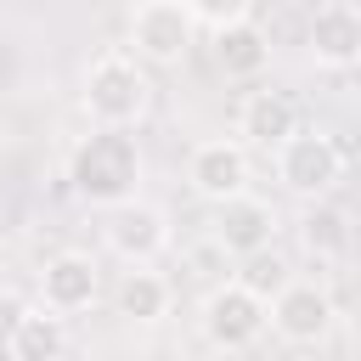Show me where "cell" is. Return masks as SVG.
I'll return each mask as SVG.
<instances>
[{
	"mask_svg": "<svg viewBox=\"0 0 361 361\" xmlns=\"http://www.w3.org/2000/svg\"><path fill=\"white\" fill-rule=\"evenodd\" d=\"M79 107L96 130H124L130 135L152 107V79L130 51H102V56H90V68L79 79Z\"/></svg>",
	"mask_w": 361,
	"mask_h": 361,
	"instance_id": "1",
	"label": "cell"
},
{
	"mask_svg": "<svg viewBox=\"0 0 361 361\" xmlns=\"http://www.w3.org/2000/svg\"><path fill=\"white\" fill-rule=\"evenodd\" d=\"M141 169H147V164H141L135 135H124V130H90V135L79 141L73 164H68V180H73V192H79L85 203L118 209V203L135 197Z\"/></svg>",
	"mask_w": 361,
	"mask_h": 361,
	"instance_id": "2",
	"label": "cell"
},
{
	"mask_svg": "<svg viewBox=\"0 0 361 361\" xmlns=\"http://www.w3.org/2000/svg\"><path fill=\"white\" fill-rule=\"evenodd\" d=\"M124 39L141 68H180L186 51L197 45V23H192L186 0H141L124 17Z\"/></svg>",
	"mask_w": 361,
	"mask_h": 361,
	"instance_id": "3",
	"label": "cell"
},
{
	"mask_svg": "<svg viewBox=\"0 0 361 361\" xmlns=\"http://www.w3.org/2000/svg\"><path fill=\"white\" fill-rule=\"evenodd\" d=\"M197 327H203V344H209V350H220V355H243L248 344L265 338V327H271V305L254 299L243 282L226 276V282H214V288L203 293Z\"/></svg>",
	"mask_w": 361,
	"mask_h": 361,
	"instance_id": "4",
	"label": "cell"
},
{
	"mask_svg": "<svg viewBox=\"0 0 361 361\" xmlns=\"http://www.w3.org/2000/svg\"><path fill=\"white\" fill-rule=\"evenodd\" d=\"M271 169H276V180H282L293 197L322 203V197L338 186V175H344V152H338L333 135H322V130H299V135H288V141L271 152Z\"/></svg>",
	"mask_w": 361,
	"mask_h": 361,
	"instance_id": "5",
	"label": "cell"
},
{
	"mask_svg": "<svg viewBox=\"0 0 361 361\" xmlns=\"http://www.w3.org/2000/svg\"><path fill=\"white\" fill-rule=\"evenodd\" d=\"M186 180H192V192L203 197V203H231V197H243L248 192V180H254V158H248V147L237 141V135H209V141H197L192 152H186Z\"/></svg>",
	"mask_w": 361,
	"mask_h": 361,
	"instance_id": "6",
	"label": "cell"
},
{
	"mask_svg": "<svg viewBox=\"0 0 361 361\" xmlns=\"http://www.w3.org/2000/svg\"><path fill=\"white\" fill-rule=\"evenodd\" d=\"M102 243L124 259V271H135V265H152V259L175 243V231H169V214H164L158 203L130 197V203L107 209V220H102Z\"/></svg>",
	"mask_w": 361,
	"mask_h": 361,
	"instance_id": "7",
	"label": "cell"
},
{
	"mask_svg": "<svg viewBox=\"0 0 361 361\" xmlns=\"http://www.w3.org/2000/svg\"><path fill=\"white\" fill-rule=\"evenodd\" d=\"M333 322H338L333 293H327L316 276H293V282L271 299V333H276L282 344L310 350V344H322V338L333 333Z\"/></svg>",
	"mask_w": 361,
	"mask_h": 361,
	"instance_id": "8",
	"label": "cell"
},
{
	"mask_svg": "<svg viewBox=\"0 0 361 361\" xmlns=\"http://www.w3.org/2000/svg\"><path fill=\"white\" fill-rule=\"evenodd\" d=\"M271 237H276V209H271L265 197H254V192L220 203L214 220H209V243H214L226 259H254V254L271 248Z\"/></svg>",
	"mask_w": 361,
	"mask_h": 361,
	"instance_id": "9",
	"label": "cell"
},
{
	"mask_svg": "<svg viewBox=\"0 0 361 361\" xmlns=\"http://www.w3.org/2000/svg\"><path fill=\"white\" fill-rule=\"evenodd\" d=\"M96 299H102V265L85 248H62V254L45 259V271H39V305L51 316L68 322V316L90 310Z\"/></svg>",
	"mask_w": 361,
	"mask_h": 361,
	"instance_id": "10",
	"label": "cell"
},
{
	"mask_svg": "<svg viewBox=\"0 0 361 361\" xmlns=\"http://www.w3.org/2000/svg\"><path fill=\"white\" fill-rule=\"evenodd\" d=\"M305 124H299V102L288 96V90H276V85H254V90H243V102H237V141L243 147H265V152H276L288 135H299Z\"/></svg>",
	"mask_w": 361,
	"mask_h": 361,
	"instance_id": "11",
	"label": "cell"
},
{
	"mask_svg": "<svg viewBox=\"0 0 361 361\" xmlns=\"http://www.w3.org/2000/svg\"><path fill=\"white\" fill-rule=\"evenodd\" d=\"M305 51L316 68H355L361 62V6L327 0L305 23Z\"/></svg>",
	"mask_w": 361,
	"mask_h": 361,
	"instance_id": "12",
	"label": "cell"
},
{
	"mask_svg": "<svg viewBox=\"0 0 361 361\" xmlns=\"http://www.w3.org/2000/svg\"><path fill=\"white\" fill-rule=\"evenodd\" d=\"M169 305H175V288H169V276H158L152 265L124 271L118 288H113V310H118L124 322H164Z\"/></svg>",
	"mask_w": 361,
	"mask_h": 361,
	"instance_id": "13",
	"label": "cell"
},
{
	"mask_svg": "<svg viewBox=\"0 0 361 361\" xmlns=\"http://www.w3.org/2000/svg\"><path fill=\"white\" fill-rule=\"evenodd\" d=\"M6 355L11 361H62L68 355V322L51 316L45 305H28L17 333H11V344H6Z\"/></svg>",
	"mask_w": 361,
	"mask_h": 361,
	"instance_id": "14",
	"label": "cell"
},
{
	"mask_svg": "<svg viewBox=\"0 0 361 361\" xmlns=\"http://www.w3.org/2000/svg\"><path fill=\"white\" fill-rule=\"evenodd\" d=\"M299 243H305V254H310L316 265L344 259V254H350V243H355L350 214H344V209H327V203H310V209H305V220H299Z\"/></svg>",
	"mask_w": 361,
	"mask_h": 361,
	"instance_id": "15",
	"label": "cell"
},
{
	"mask_svg": "<svg viewBox=\"0 0 361 361\" xmlns=\"http://www.w3.org/2000/svg\"><path fill=\"white\" fill-rule=\"evenodd\" d=\"M271 62V39L259 34V23H243L231 34H214V68L226 79H259Z\"/></svg>",
	"mask_w": 361,
	"mask_h": 361,
	"instance_id": "16",
	"label": "cell"
},
{
	"mask_svg": "<svg viewBox=\"0 0 361 361\" xmlns=\"http://www.w3.org/2000/svg\"><path fill=\"white\" fill-rule=\"evenodd\" d=\"M231 282H243V288H248L254 299H265V305H271V299H276V293H282V288L293 282V271H288V259H282L276 248H265V254L243 259V271H237Z\"/></svg>",
	"mask_w": 361,
	"mask_h": 361,
	"instance_id": "17",
	"label": "cell"
},
{
	"mask_svg": "<svg viewBox=\"0 0 361 361\" xmlns=\"http://www.w3.org/2000/svg\"><path fill=\"white\" fill-rule=\"evenodd\" d=\"M186 11H192V23H197V34H209V39L254 23V0H186Z\"/></svg>",
	"mask_w": 361,
	"mask_h": 361,
	"instance_id": "18",
	"label": "cell"
},
{
	"mask_svg": "<svg viewBox=\"0 0 361 361\" xmlns=\"http://www.w3.org/2000/svg\"><path fill=\"white\" fill-rule=\"evenodd\" d=\"M23 310H28V299L0 282V355H6V344H11V333H17V322H23Z\"/></svg>",
	"mask_w": 361,
	"mask_h": 361,
	"instance_id": "19",
	"label": "cell"
},
{
	"mask_svg": "<svg viewBox=\"0 0 361 361\" xmlns=\"http://www.w3.org/2000/svg\"><path fill=\"white\" fill-rule=\"evenodd\" d=\"M192 361H231V355H220V350H203V355H192Z\"/></svg>",
	"mask_w": 361,
	"mask_h": 361,
	"instance_id": "20",
	"label": "cell"
}]
</instances>
